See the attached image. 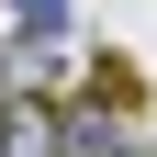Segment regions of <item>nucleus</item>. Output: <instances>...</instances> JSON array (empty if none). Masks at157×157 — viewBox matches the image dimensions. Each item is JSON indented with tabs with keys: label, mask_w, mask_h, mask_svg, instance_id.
Returning <instances> with one entry per match:
<instances>
[{
	"label": "nucleus",
	"mask_w": 157,
	"mask_h": 157,
	"mask_svg": "<svg viewBox=\"0 0 157 157\" xmlns=\"http://www.w3.org/2000/svg\"><path fill=\"white\" fill-rule=\"evenodd\" d=\"M0 157H56V101L0 90Z\"/></svg>",
	"instance_id": "f03ea898"
},
{
	"label": "nucleus",
	"mask_w": 157,
	"mask_h": 157,
	"mask_svg": "<svg viewBox=\"0 0 157 157\" xmlns=\"http://www.w3.org/2000/svg\"><path fill=\"white\" fill-rule=\"evenodd\" d=\"M11 45H67V0H11Z\"/></svg>",
	"instance_id": "7ed1b4c3"
},
{
	"label": "nucleus",
	"mask_w": 157,
	"mask_h": 157,
	"mask_svg": "<svg viewBox=\"0 0 157 157\" xmlns=\"http://www.w3.org/2000/svg\"><path fill=\"white\" fill-rule=\"evenodd\" d=\"M56 157H157V146L101 101H56Z\"/></svg>",
	"instance_id": "f257e3e1"
}]
</instances>
